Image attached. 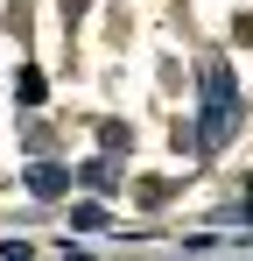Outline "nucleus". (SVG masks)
Here are the masks:
<instances>
[{
  "instance_id": "nucleus-1",
  "label": "nucleus",
  "mask_w": 253,
  "mask_h": 261,
  "mask_svg": "<svg viewBox=\"0 0 253 261\" xmlns=\"http://www.w3.org/2000/svg\"><path fill=\"white\" fill-rule=\"evenodd\" d=\"M232 120H239L232 64H204V127H197V148H225L232 141Z\"/></svg>"
},
{
  "instance_id": "nucleus-2",
  "label": "nucleus",
  "mask_w": 253,
  "mask_h": 261,
  "mask_svg": "<svg viewBox=\"0 0 253 261\" xmlns=\"http://www.w3.org/2000/svg\"><path fill=\"white\" fill-rule=\"evenodd\" d=\"M64 184H71V176L56 170V163H36V170H28V191H36V198H56Z\"/></svg>"
},
{
  "instance_id": "nucleus-3",
  "label": "nucleus",
  "mask_w": 253,
  "mask_h": 261,
  "mask_svg": "<svg viewBox=\"0 0 253 261\" xmlns=\"http://www.w3.org/2000/svg\"><path fill=\"white\" fill-rule=\"evenodd\" d=\"M71 226H78V233H99V226H106V212H99V205H78V212H71Z\"/></svg>"
},
{
  "instance_id": "nucleus-4",
  "label": "nucleus",
  "mask_w": 253,
  "mask_h": 261,
  "mask_svg": "<svg viewBox=\"0 0 253 261\" xmlns=\"http://www.w3.org/2000/svg\"><path fill=\"white\" fill-rule=\"evenodd\" d=\"M84 184L91 191H113V163H84Z\"/></svg>"
}]
</instances>
